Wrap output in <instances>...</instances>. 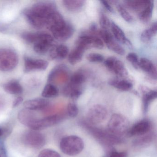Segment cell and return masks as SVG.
<instances>
[{
  "label": "cell",
  "instance_id": "cell-1",
  "mask_svg": "<svg viewBox=\"0 0 157 157\" xmlns=\"http://www.w3.org/2000/svg\"><path fill=\"white\" fill-rule=\"evenodd\" d=\"M56 11V5L54 2H40L25 10L24 14L31 26L35 29H40L45 26L48 16Z\"/></svg>",
  "mask_w": 157,
  "mask_h": 157
},
{
  "label": "cell",
  "instance_id": "cell-2",
  "mask_svg": "<svg viewBox=\"0 0 157 157\" xmlns=\"http://www.w3.org/2000/svg\"><path fill=\"white\" fill-rule=\"evenodd\" d=\"M22 38L28 44H32L34 50L39 55H44L53 46L54 38L47 33L25 32Z\"/></svg>",
  "mask_w": 157,
  "mask_h": 157
},
{
  "label": "cell",
  "instance_id": "cell-3",
  "mask_svg": "<svg viewBox=\"0 0 157 157\" xmlns=\"http://www.w3.org/2000/svg\"><path fill=\"white\" fill-rule=\"evenodd\" d=\"M83 140L75 135L67 136L60 140L59 147L62 152L68 156H76L80 153L84 149Z\"/></svg>",
  "mask_w": 157,
  "mask_h": 157
},
{
  "label": "cell",
  "instance_id": "cell-4",
  "mask_svg": "<svg viewBox=\"0 0 157 157\" xmlns=\"http://www.w3.org/2000/svg\"><path fill=\"white\" fill-rule=\"evenodd\" d=\"M107 126L109 132L118 136L127 134L130 128V123L123 115L115 113L111 116Z\"/></svg>",
  "mask_w": 157,
  "mask_h": 157
},
{
  "label": "cell",
  "instance_id": "cell-5",
  "mask_svg": "<svg viewBox=\"0 0 157 157\" xmlns=\"http://www.w3.org/2000/svg\"><path fill=\"white\" fill-rule=\"evenodd\" d=\"M19 58L16 52L9 48L0 49V71L8 72L18 65Z\"/></svg>",
  "mask_w": 157,
  "mask_h": 157
},
{
  "label": "cell",
  "instance_id": "cell-6",
  "mask_svg": "<svg viewBox=\"0 0 157 157\" xmlns=\"http://www.w3.org/2000/svg\"><path fill=\"white\" fill-rule=\"evenodd\" d=\"M86 127L91 132L93 136L103 144L108 146L117 145L123 142V140L118 136L112 134L111 132H106L94 127L88 125Z\"/></svg>",
  "mask_w": 157,
  "mask_h": 157
},
{
  "label": "cell",
  "instance_id": "cell-7",
  "mask_svg": "<svg viewBox=\"0 0 157 157\" xmlns=\"http://www.w3.org/2000/svg\"><path fill=\"white\" fill-rule=\"evenodd\" d=\"M22 141L25 145L29 147L40 149L45 144L46 138L40 131L30 129L24 133Z\"/></svg>",
  "mask_w": 157,
  "mask_h": 157
},
{
  "label": "cell",
  "instance_id": "cell-8",
  "mask_svg": "<svg viewBox=\"0 0 157 157\" xmlns=\"http://www.w3.org/2000/svg\"><path fill=\"white\" fill-rule=\"evenodd\" d=\"M108 117V112L105 106L101 105H95L90 107L87 112L86 119L91 125L101 124Z\"/></svg>",
  "mask_w": 157,
  "mask_h": 157
},
{
  "label": "cell",
  "instance_id": "cell-9",
  "mask_svg": "<svg viewBox=\"0 0 157 157\" xmlns=\"http://www.w3.org/2000/svg\"><path fill=\"white\" fill-rule=\"evenodd\" d=\"M65 116L64 115L55 114L48 116L44 118H38L30 128L37 131L42 130L62 122Z\"/></svg>",
  "mask_w": 157,
  "mask_h": 157
},
{
  "label": "cell",
  "instance_id": "cell-10",
  "mask_svg": "<svg viewBox=\"0 0 157 157\" xmlns=\"http://www.w3.org/2000/svg\"><path fill=\"white\" fill-rule=\"evenodd\" d=\"M76 46L86 50L89 48L102 49L104 47L103 42L101 38L93 35H83L79 36L76 41Z\"/></svg>",
  "mask_w": 157,
  "mask_h": 157
},
{
  "label": "cell",
  "instance_id": "cell-11",
  "mask_svg": "<svg viewBox=\"0 0 157 157\" xmlns=\"http://www.w3.org/2000/svg\"><path fill=\"white\" fill-rule=\"evenodd\" d=\"M104 65L110 71L119 77H126L128 74L123 62L115 57L106 59L104 61Z\"/></svg>",
  "mask_w": 157,
  "mask_h": 157
},
{
  "label": "cell",
  "instance_id": "cell-12",
  "mask_svg": "<svg viewBox=\"0 0 157 157\" xmlns=\"http://www.w3.org/2000/svg\"><path fill=\"white\" fill-rule=\"evenodd\" d=\"M152 124L149 120L143 119L133 125L129 128L127 135L129 137L140 136L151 132Z\"/></svg>",
  "mask_w": 157,
  "mask_h": 157
},
{
  "label": "cell",
  "instance_id": "cell-13",
  "mask_svg": "<svg viewBox=\"0 0 157 157\" xmlns=\"http://www.w3.org/2000/svg\"><path fill=\"white\" fill-rule=\"evenodd\" d=\"M48 65V62L46 60L25 56L24 70L25 72L44 71L47 68Z\"/></svg>",
  "mask_w": 157,
  "mask_h": 157
},
{
  "label": "cell",
  "instance_id": "cell-14",
  "mask_svg": "<svg viewBox=\"0 0 157 157\" xmlns=\"http://www.w3.org/2000/svg\"><path fill=\"white\" fill-rule=\"evenodd\" d=\"M66 23L63 16L56 11L48 16L46 22L45 26L53 34L63 27Z\"/></svg>",
  "mask_w": 157,
  "mask_h": 157
},
{
  "label": "cell",
  "instance_id": "cell-15",
  "mask_svg": "<svg viewBox=\"0 0 157 157\" xmlns=\"http://www.w3.org/2000/svg\"><path fill=\"white\" fill-rule=\"evenodd\" d=\"M18 119L21 124L30 128L38 118L33 111L25 108L19 112Z\"/></svg>",
  "mask_w": 157,
  "mask_h": 157
},
{
  "label": "cell",
  "instance_id": "cell-16",
  "mask_svg": "<svg viewBox=\"0 0 157 157\" xmlns=\"http://www.w3.org/2000/svg\"><path fill=\"white\" fill-rule=\"evenodd\" d=\"M49 104V101L46 99L38 98L25 101L24 103V106L25 109L34 111L44 110Z\"/></svg>",
  "mask_w": 157,
  "mask_h": 157
},
{
  "label": "cell",
  "instance_id": "cell-17",
  "mask_svg": "<svg viewBox=\"0 0 157 157\" xmlns=\"http://www.w3.org/2000/svg\"><path fill=\"white\" fill-rule=\"evenodd\" d=\"M74 28L71 24L66 23L63 27L53 33V36L59 41H66L73 36Z\"/></svg>",
  "mask_w": 157,
  "mask_h": 157
},
{
  "label": "cell",
  "instance_id": "cell-18",
  "mask_svg": "<svg viewBox=\"0 0 157 157\" xmlns=\"http://www.w3.org/2000/svg\"><path fill=\"white\" fill-rule=\"evenodd\" d=\"M49 56L52 59H64L68 55L69 49L64 45L53 46L49 49Z\"/></svg>",
  "mask_w": 157,
  "mask_h": 157
},
{
  "label": "cell",
  "instance_id": "cell-19",
  "mask_svg": "<svg viewBox=\"0 0 157 157\" xmlns=\"http://www.w3.org/2000/svg\"><path fill=\"white\" fill-rule=\"evenodd\" d=\"M139 67L148 73L153 79H157V69L155 65L148 59L142 58L139 60Z\"/></svg>",
  "mask_w": 157,
  "mask_h": 157
},
{
  "label": "cell",
  "instance_id": "cell-20",
  "mask_svg": "<svg viewBox=\"0 0 157 157\" xmlns=\"http://www.w3.org/2000/svg\"><path fill=\"white\" fill-rule=\"evenodd\" d=\"M82 94V88L81 86H74L70 83L63 89V94L64 96L72 100L78 99Z\"/></svg>",
  "mask_w": 157,
  "mask_h": 157
},
{
  "label": "cell",
  "instance_id": "cell-21",
  "mask_svg": "<svg viewBox=\"0 0 157 157\" xmlns=\"http://www.w3.org/2000/svg\"><path fill=\"white\" fill-rule=\"evenodd\" d=\"M138 137L133 141V146L135 147L143 148L150 145L155 138V135L153 132H150L146 135Z\"/></svg>",
  "mask_w": 157,
  "mask_h": 157
},
{
  "label": "cell",
  "instance_id": "cell-22",
  "mask_svg": "<svg viewBox=\"0 0 157 157\" xmlns=\"http://www.w3.org/2000/svg\"><path fill=\"white\" fill-rule=\"evenodd\" d=\"M111 28L114 36L118 42L126 44L130 48H132L131 42L126 37L124 33L117 25L114 22L111 23Z\"/></svg>",
  "mask_w": 157,
  "mask_h": 157
},
{
  "label": "cell",
  "instance_id": "cell-23",
  "mask_svg": "<svg viewBox=\"0 0 157 157\" xmlns=\"http://www.w3.org/2000/svg\"><path fill=\"white\" fill-rule=\"evenodd\" d=\"M4 90L11 94L19 95L23 92V88L18 81L11 80L4 84L3 86Z\"/></svg>",
  "mask_w": 157,
  "mask_h": 157
},
{
  "label": "cell",
  "instance_id": "cell-24",
  "mask_svg": "<svg viewBox=\"0 0 157 157\" xmlns=\"http://www.w3.org/2000/svg\"><path fill=\"white\" fill-rule=\"evenodd\" d=\"M63 5L68 10L77 12L82 10L86 3L85 1L82 0H65L62 1Z\"/></svg>",
  "mask_w": 157,
  "mask_h": 157
},
{
  "label": "cell",
  "instance_id": "cell-25",
  "mask_svg": "<svg viewBox=\"0 0 157 157\" xmlns=\"http://www.w3.org/2000/svg\"><path fill=\"white\" fill-rule=\"evenodd\" d=\"M148 0H130L124 1L126 5L134 11L140 13L148 4Z\"/></svg>",
  "mask_w": 157,
  "mask_h": 157
},
{
  "label": "cell",
  "instance_id": "cell-26",
  "mask_svg": "<svg viewBox=\"0 0 157 157\" xmlns=\"http://www.w3.org/2000/svg\"><path fill=\"white\" fill-rule=\"evenodd\" d=\"M154 9V2L150 1L147 7L140 13L139 17L140 21L143 23H148L152 18V13Z\"/></svg>",
  "mask_w": 157,
  "mask_h": 157
},
{
  "label": "cell",
  "instance_id": "cell-27",
  "mask_svg": "<svg viewBox=\"0 0 157 157\" xmlns=\"http://www.w3.org/2000/svg\"><path fill=\"white\" fill-rule=\"evenodd\" d=\"M109 85L123 91H128L133 87L130 82L125 80L112 79L108 82Z\"/></svg>",
  "mask_w": 157,
  "mask_h": 157
},
{
  "label": "cell",
  "instance_id": "cell-28",
  "mask_svg": "<svg viewBox=\"0 0 157 157\" xmlns=\"http://www.w3.org/2000/svg\"><path fill=\"white\" fill-rule=\"evenodd\" d=\"M85 50L76 46L68 55V61L71 65H75L82 59Z\"/></svg>",
  "mask_w": 157,
  "mask_h": 157
},
{
  "label": "cell",
  "instance_id": "cell-29",
  "mask_svg": "<svg viewBox=\"0 0 157 157\" xmlns=\"http://www.w3.org/2000/svg\"><path fill=\"white\" fill-rule=\"evenodd\" d=\"M157 23L152 24L150 28L144 30L140 35V39L144 43H147L156 35L157 32Z\"/></svg>",
  "mask_w": 157,
  "mask_h": 157
},
{
  "label": "cell",
  "instance_id": "cell-30",
  "mask_svg": "<svg viewBox=\"0 0 157 157\" xmlns=\"http://www.w3.org/2000/svg\"><path fill=\"white\" fill-rule=\"evenodd\" d=\"M59 91L57 87L52 83L47 84L42 92V95L45 98H55L58 96Z\"/></svg>",
  "mask_w": 157,
  "mask_h": 157
},
{
  "label": "cell",
  "instance_id": "cell-31",
  "mask_svg": "<svg viewBox=\"0 0 157 157\" xmlns=\"http://www.w3.org/2000/svg\"><path fill=\"white\" fill-rule=\"evenodd\" d=\"M157 92L156 91L153 90H149L146 91L143 95V109L145 113L147 111L149 105L151 102L157 98Z\"/></svg>",
  "mask_w": 157,
  "mask_h": 157
},
{
  "label": "cell",
  "instance_id": "cell-32",
  "mask_svg": "<svg viewBox=\"0 0 157 157\" xmlns=\"http://www.w3.org/2000/svg\"><path fill=\"white\" fill-rule=\"evenodd\" d=\"M105 44L109 49L113 51L115 53L121 56L124 55V49L114 40L113 38L110 39Z\"/></svg>",
  "mask_w": 157,
  "mask_h": 157
},
{
  "label": "cell",
  "instance_id": "cell-33",
  "mask_svg": "<svg viewBox=\"0 0 157 157\" xmlns=\"http://www.w3.org/2000/svg\"><path fill=\"white\" fill-rule=\"evenodd\" d=\"M86 79L85 74L82 72H77L71 76L69 83L74 86H81L85 82Z\"/></svg>",
  "mask_w": 157,
  "mask_h": 157
},
{
  "label": "cell",
  "instance_id": "cell-34",
  "mask_svg": "<svg viewBox=\"0 0 157 157\" xmlns=\"http://www.w3.org/2000/svg\"><path fill=\"white\" fill-rule=\"evenodd\" d=\"M117 8L119 14L125 21L128 23L131 22L133 21L132 16L124 7H123L122 5H118Z\"/></svg>",
  "mask_w": 157,
  "mask_h": 157
},
{
  "label": "cell",
  "instance_id": "cell-35",
  "mask_svg": "<svg viewBox=\"0 0 157 157\" xmlns=\"http://www.w3.org/2000/svg\"><path fill=\"white\" fill-rule=\"evenodd\" d=\"M79 110L78 106L74 103L70 102L67 106V114L69 117L75 118L78 114Z\"/></svg>",
  "mask_w": 157,
  "mask_h": 157
},
{
  "label": "cell",
  "instance_id": "cell-36",
  "mask_svg": "<svg viewBox=\"0 0 157 157\" xmlns=\"http://www.w3.org/2000/svg\"><path fill=\"white\" fill-rule=\"evenodd\" d=\"M38 157H61L60 154L56 151L45 149L40 151Z\"/></svg>",
  "mask_w": 157,
  "mask_h": 157
},
{
  "label": "cell",
  "instance_id": "cell-37",
  "mask_svg": "<svg viewBox=\"0 0 157 157\" xmlns=\"http://www.w3.org/2000/svg\"><path fill=\"white\" fill-rule=\"evenodd\" d=\"M87 59L90 62L93 63H100L104 60V57L102 55L98 53H90L87 56Z\"/></svg>",
  "mask_w": 157,
  "mask_h": 157
},
{
  "label": "cell",
  "instance_id": "cell-38",
  "mask_svg": "<svg viewBox=\"0 0 157 157\" xmlns=\"http://www.w3.org/2000/svg\"><path fill=\"white\" fill-rule=\"evenodd\" d=\"M100 24L102 30H107L111 27V23L108 17L103 13H101L100 16Z\"/></svg>",
  "mask_w": 157,
  "mask_h": 157
},
{
  "label": "cell",
  "instance_id": "cell-39",
  "mask_svg": "<svg viewBox=\"0 0 157 157\" xmlns=\"http://www.w3.org/2000/svg\"><path fill=\"white\" fill-rule=\"evenodd\" d=\"M126 59L132 64L133 67L136 69H139V60L137 55L134 53H130L127 56Z\"/></svg>",
  "mask_w": 157,
  "mask_h": 157
},
{
  "label": "cell",
  "instance_id": "cell-40",
  "mask_svg": "<svg viewBox=\"0 0 157 157\" xmlns=\"http://www.w3.org/2000/svg\"><path fill=\"white\" fill-rule=\"evenodd\" d=\"M109 157H127V153L125 151H112L109 153Z\"/></svg>",
  "mask_w": 157,
  "mask_h": 157
},
{
  "label": "cell",
  "instance_id": "cell-41",
  "mask_svg": "<svg viewBox=\"0 0 157 157\" xmlns=\"http://www.w3.org/2000/svg\"><path fill=\"white\" fill-rule=\"evenodd\" d=\"M100 2L101 3V4H102L104 8L106 9V10H108V11L111 13L113 12V8H112L111 5L108 3V2L105 1H101Z\"/></svg>",
  "mask_w": 157,
  "mask_h": 157
},
{
  "label": "cell",
  "instance_id": "cell-42",
  "mask_svg": "<svg viewBox=\"0 0 157 157\" xmlns=\"http://www.w3.org/2000/svg\"><path fill=\"white\" fill-rule=\"evenodd\" d=\"M0 157H8L7 151L3 144H0Z\"/></svg>",
  "mask_w": 157,
  "mask_h": 157
},
{
  "label": "cell",
  "instance_id": "cell-43",
  "mask_svg": "<svg viewBox=\"0 0 157 157\" xmlns=\"http://www.w3.org/2000/svg\"><path fill=\"white\" fill-rule=\"evenodd\" d=\"M23 101V98L21 96L17 97L13 101V107H16L20 105L22 102Z\"/></svg>",
  "mask_w": 157,
  "mask_h": 157
},
{
  "label": "cell",
  "instance_id": "cell-44",
  "mask_svg": "<svg viewBox=\"0 0 157 157\" xmlns=\"http://www.w3.org/2000/svg\"><path fill=\"white\" fill-rule=\"evenodd\" d=\"M90 29L92 33H93L94 34L97 33L98 31V29H97V25H95V24H92L90 26Z\"/></svg>",
  "mask_w": 157,
  "mask_h": 157
}]
</instances>
